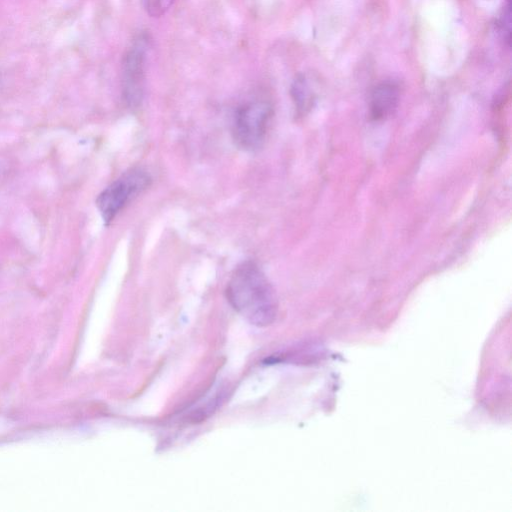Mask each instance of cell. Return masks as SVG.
<instances>
[{
  "instance_id": "cell-1",
  "label": "cell",
  "mask_w": 512,
  "mask_h": 512,
  "mask_svg": "<svg viewBox=\"0 0 512 512\" xmlns=\"http://www.w3.org/2000/svg\"><path fill=\"white\" fill-rule=\"evenodd\" d=\"M226 296L231 306L255 326L265 327L275 320V292L255 262H243L235 269L228 282Z\"/></svg>"
},
{
  "instance_id": "cell-2",
  "label": "cell",
  "mask_w": 512,
  "mask_h": 512,
  "mask_svg": "<svg viewBox=\"0 0 512 512\" xmlns=\"http://www.w3.org/2000/svg\"><path fill=\"white\" fill-rule=\"evenodd\" d=\"M273 108L265 100H253L239 106L234 115L232 135L237 146L254 151L265 142Z\"/></svg>"
},
{
  "instance_id": "cell-3",
  "label": "cell",
  "mask_w": 512,
  "mask_h": 512,
  "mask_svg": "<svg viewBox=\"0 0 512 512\" xmlns=\"http://www.w3.org/2000/svg\"><path fill=\"white\" fill-rule=\"evenodd\" d=\"M150 182L151 178L146 171L133 168L108 185L96 199V206L104 223L109 224Z\"/></svg>"
},
{
  "instance_id": "cell-4",
  "label": "cell",
  "mask_w": 512,
  "mask_h": 512,
  "mask_svg": "<svg viewBox=\"0 0 512 512\" xmlns=\"http://www.w3.org/2000/svg\"><path fill=\"white\" fill-rule=\"evenodd\" d=\"M149 48L146 33L138 34L126 50L122 61V93L131 109L138 108L143 100L145 87V62Z\"/></svg>"
},
{
  "instance_id": "cell-5",
  "label": "cell",
  "mask_w": 512,
  "mask_h": 512,
  "mask_svg": "<svg viewBox=\"0 0 512 512\" xmlns=\"http://www.w3.org/2000/svg\"><path fill=\"white\" fill-rule=\"evenodd\" d=\"M399 101V87L391 81L377 85L370 96V115L373 120L387 118L396 109Z\"/></svg>"
},
{
  "instance_id": "cell-6",
  "label": "cell",
  "mask_w": 512,
  "mask_h": 512,
  "mask_svg": "<svg viewBox=\"0 0 512 512\" xmlns=\"http://www.w3.org/2000/svg\"><path fill=\"white\" fill-rule=\"evenodd\" d=\"M291 95L299 112L308 109L312 101V92L304 75L300 74L294 79L291 86Z\"/></svg>"
},
{
  "instance_id": "cell-7",
  "label": "cell",
  "mask_w": 512,
  "mask_h": 512,
  "mask_svg": "<svg viewBox=\"0 0 512 512\" xmlns=\"http://www.w3.org/2000/svg\"><path fill=\"white\" fill-rule=\"evenodd\" d=\"M175 0H142L146 13L151 17H160L164 15Z\"/></svg>"
},
{
  "instance_id": "cell-8",
  "label": "cell",
  "mask_w": 512,
  "mask_h": 512,
  "mask_svg": "<svg viewBox=\"0 0 512 512\" xmlns=\"http://www.w3.org/2000/svg\"><path fill=\"white\" fill-rule=\"evenodd\" d=\"M510 15V0H507V4L498 21L499 32L507 42L510 40Z\"/></svg>"
}]
</instances>
